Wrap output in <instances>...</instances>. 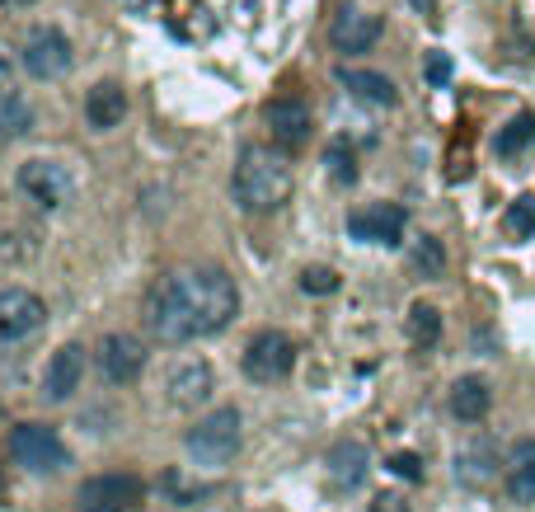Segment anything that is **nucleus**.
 <instances>
[{"label": "nucleus", "instance_id": "obj_22", "mask_svg": "<svg viewBox=\"0 0 535 512\" xmlns=\"http://www.w3.org/2000/svg\"><path fill=\"white\" fill-rule=\"evenodd\" d=\"M33 132V104L15 85H5L0 90V141H19Z\"/></svg>", "mask_w": 535, "mask_h": 512}, {"label": "nucleus", "instance_id": "obj_6", "mask_svg": "<svg viewBox=\"0 0 535 512\" xmlns=\"http://www.w3.org/2000/svg\"><path fill=\"white\" fill-rule=\"evenodd\" d=\"M245 376L249 381H259V386H277V381H287L291 372H296V343H291V334H282V329H263V334H254V339L245 343Z\"/></svg>", "mask_w": 535, "mask_h": 512}, {"label": "nucleus", "instance_id": "obj_27", "mask_svg": "<svg viewBox=\"0 0 535 512\" xmlns=\"http://www.w3.org/2000/svg\"><path fill=\"white\" fill-rule=\"evenodd\" d=\"M507 231L517 235V240L535 235V198H517L512 207H507Z\"/></svg>", "mask_w": 535, "mask_h": 512}, {"label": "nucleus", "instance_id": "obj_10", "mask_svg": "<svg viewBox=\"0 0 535 512\" xmlns=\"http://www.w3.org/2000/svg\"><path fill=\"white\" fill-rule=\"evenodd\" d=\"M263 127H268V137H273L282 151H301L310 141V132H315V113H310L306 99L287 94V99H273V104L263 109Z\"/></svg>", "mask_w": 535, "mask_h": 512}, {"label": "nucleus", "instance_id": "obj_28", "mask_svg": "<svg viewBox=\"0 0 535 512\" xmlns=\"http://www.w3.org/2000/svg\"><path fill=\"white\" fill-rule=\"evenodd\" d=\"M334 287H338L334 268H306V273H301V292H310V296H329Z\"/></svg>", "mask_w": 535, "mask_h": 512}, {"label": "nucleus", "instance_id": "obj_19", "mask_svg": "<svg viewBox=\"0 0 535 512\" xmlns=\"http://www.w3.org/2000/svg\"><path fill=\"white\" fill-rule=\"evenodd\" d=\"M85 118H90L94 132L118 127L127 118V90H123V85H113V80H99V85H90V94H85Z\"/></svg>", "mask_w": 535, "mask_h": 512}, {"label": "nucleus", "instance_id": "obj_3", "mask_svg": "<svg viewBox=\"0 0 535 512\" xmlns=\"http://www.w3.org/2000/svg\"><path fill=\"white\" fill-rule=\"evenodd\" d=\"M184 447H188V456H193V466H207V470L235 461L240 447H245V419H240V409H216V414L198 419L188 428Z\"/></svg>", "mask_w": 535, "mask_h": 512}, {"label": "nucleus", "instance_id": "obj_34", "mask_svg": "<svg viewBox=\"0 0 535 512\" xmlns=\"http://www.w3.org/2000/svg\"><path fill=\"white\" fill-rule=\"evenodd\" d=\"M5 5H24V0H5Z\"/></svg>", "mask_w": 535, "mask_h": 512}, {"label": "nucleus", "instance_id": "obj_2", "mask_svg": "<svg viewBox=\"0 0 535 512\" xmlns=\"http://www.w3.org/2000/svg\"><path fill=\"white\" fill-rule=\"evenodd\" d=\"M230 188H235V202H240L245 212H277V207L291 198V188H296L291 151H282L277 141L273 146H245Z\"/></svg>", "mask_w": 535, "mask_h": 512}, {"label": "nucleus", "instance_id": "obj_17", "mask_svg": "<svg viewBox=\"0 0 535 512\" xmlns=\"http://www.w3.org/2000/svg\"><path fill=\"white\" fill-rule=\"evenodd\" d=\"M324 466H329V484H334L338 494H352V489H357V484L367 480V447H362V442H334V447H329V461H324Z\"/></svg>", "mask_w": 535, "mask_h": 512}, {"label": "nucleus", "instance_id": "obj_13", "mask_svg": "<svg viewBox=\"0 0 535 512\" xmlns=\"http://www.w3.org/2000/svg\"><path fill=\"white\" fill-rule=\"evenodd\" d=\"M165 390H169V404H179V409H202V404L212 400L216 376L207 362H198V357H179L165 376Z\"/></svg>", "mask_w": 535, "mask_h": 512}, {"label": "nucleus", "instance_id": "obj_15", "mask_svg": "<svg viewBox=\"0 0 535 512\" xmlns=\"http://www.w3.org/2000/svg\"><path fill=\"white\" fill-rule=\"evenodd\" d=\"M80 376H85V348H80V343L57 348L52 362H47V372H43V400L47 404H66L80 390Z\"/></svg>", "mask_w": 535, "mask_h": 512}, {"label": "nucleus", "instance_id": "obj_24", "mask_svg": "<svg viewBox=\"0 0 535 512\" xmlns=\"http://www.w3.org/2000/svg\"><path fill=\"white\" fill-rule=\"evenodd\" d=\"M409 264H413V273L418 278H442L446 273V249H442V240H432V235H418L413 240V249H409Z\"/></svg>", "mask_w": 535, "mask_h": 512}, {"label": "nucleus", "instance_id": "obj_4", "mask_svg": "<svg viewBox=\"0 0 535 512\" xmlns=\"http://www.w3.org/2000/svg\"><path fill=\"white\" fill-rule=\"evenodd\" d=\"M5 447H10V456H15V466H24L29 475H57V470L71 466L66 442L52 433L47 423H19V428H10Z\"/></svg>", "mask_w": 535, "mask_h": 512}, {"label": "nucleus", "instance_id": "obj_16", "mask_svg": "<svg viewBox=\"0 0 535 512\" xmlns=\"http://www.w3.org/2000/svg\"><path fill=\"white\" fill-rule=\"evenodd\" d=\"M503 466L507 461L498 456V442H489V437H474V442H465V447L456 451V480L465 484V489H489Z\"/></svg>", "mask_w": 535, "mask_h": 512}, {"label": "nucleus", "instance_id": "obj_20", "mask_svg": "<svg viewBox=\"0 0 535 512\" xmlns=\"http://www.w3.org/2000/svg\"><path fill=\"white\" fill-rule=\"evenodd\" d=\"M338 85L352 94V99H362V104H376V109H390L399 99L395 80L381 76V71H357V66H343L338 71Z\"/></svg>", "mask_w": 535, "mask_h": 512}, {"label": "nucleus", "instance_id": "obj_11", "mask_svg": "<svg viewBox=\"0 0 535 512\" xmlns=\"http://www.w3.org/2000/svg\"><path fill=\"white\" fill-rule=\"evenodd\" d=\"M15 179H19V188L29 193V202H38L43 212H57V207L71 202V193H76L66 165H57V160H29V165H19Z\"/></svg>", "mask_w": 535, "mask_h": 512}, {"label": "nucleus", "instance_id": "obj_18", "mask_svg": "<svg viewBox=\"0 0 535 512\" xmlns=\"http://www.w3.org/2000/svg\"><path fill=\"white\" fill-rule=\"evenodd\" d=\"M503 489L512 503H535V437H526V442L507 451Z\"/></svg>", "mask_w": 535, "mask_h": 512}, {"label": "nucleus", "instance_id": "obj_33", "mask_svg": "<svg viewBox=\"0 0 535 512\" xmlns=\"http://www.w3.org/2000/svg\"><path fill=\"white\" fill-rule=\"evenodd\" d=\"M413 5H418V10H423V15H432V0H413Z\"/></svg>", "mask_w": 535, "mask_h": 512}, {"label": "nucleus", "instance_id": "obj_1", "mask_svg": "<svg viewBox=\"0 0 535 512\" xmlns=\"http://www.w3.org/2000/svg\"><path fill=\"white\" fill-rule=\"evenodd\" d=\"M235 315H240V292H235V278L221 268H169L141 301V325L165 348L212 339L230 329Z\"/></svg>", "mask_w": 535, "mask_h": 512}, {"label": "nucleus", "instance_id": "obj_8", "mask_svg": "<svg viewBox=\"0 0 535 512\" xmlns=\"http://www.w3.org/2000/svg\"><path fill=\"white\" fill-rule=\"evenodd\" d=\"M94 367L113 386H132L146 372V343L137 334H104L99 348H94Z\"/></svg>", "mask_w": 535, "mask_h": 512}, {"label": "nucleus", "instance_id": "obj_12", "mask_svg": "<svg viewBox=\"0 0 535 512\" xmlns=\"http://www.w3.org/2000/svg\"><path fill=\"white\" fill-rule=\"evenodd\" d=\"M404 226H409V217H404L399 202H371V207L348 217L352 240H371V245H385V249H395L404 240Z\"/></svg>", "mask_w": 535, "mask_h": 512}, {"label": "nucleus", "instance_id": "obj_32", "mask_svg": "<svg viewBox=\"0 0 535 512\" xmlns=\"http://www.w3.org/2000/svg\"><path fill=\"white\" fill-rule=\"evenodd\" d=\"M5 85H15V80H10V66L0 62V90H5Z\"/></svg>", "mask_w": 535, "mask_h": 512}, {"label": "nucleus", "instance_id": "obj_35", "mask_svg": "<svg viewBox=\"0 0 535 512\" xmlns=\"http://www.w3.org/2000/svg\"><path fill=\"white\" fill-rule=\"evenodd\" d=\"M0 484H5V480H0Z\"/></svg>", "mask_w": 535, "mask_h": 512}, {"label": "nucleus", "instance_id": "obj_7", "mask_svg": "<svg viewBox=\"0 0 535 512\" xmlns=\"http://www.w3.org/2000/svg\"><path fill=\"white\" fill-rule=\"evenodd\" d=\"M80 512H137L146 503V484L137 475L108 470V475H90L76 494Z\"/></svg>", "mask_w": 535, "mask_h": 512}, {"label": "nucleus", "instance_id": "obj_23", "mask_svg": "<svg viewBox=\"0 0 535 512\" xmlns=\"http://www.w3.org/2000/svg\"><path fill=\"white\" fill-rule=\"evenodd\" d=\"M409 343L418 353H428V348L442 343V311L437 306H428V301H413L409 306Z\"/></svg>", "mask_w": 535, "mask_h": 512}, {"label": "nucleus", "instance_id": "obj_31", "mask_svg": "<svg viewBox=\"0 0 535 512\" xmlns=\"http://www.w3.org/2000/svg\"><path fill=\"white\" fill-rule=\"evenodd\" d=\"M367 512H409V503H404L399 494H390V489H385V494L371 498V508H367Z\"/></svg>", "mask_w": 535, "mask_h": 512}, {"label": "nucleus", "instance_id": "obj_21", "mask_svg": "<svg viewBox=\"0 0 535 512\" xmlns=\"http://www.w3.org/2000/svg\"><path fill=\"white\" fill-rule=\"evenodd\" d=\"M489 404H493V390L484 376H460L456 386H451V414L460 423H479L489 414Z\"/></svg>", "mask_w": 535, "mask_h": 512}, {"label": "nucleus", "instance_id": "obj_5", "mask_svg": "<svg viewBox=\"0 0 535 512\" xmlns=\"http://www.w3.org/2000/svg\"><path fill=\"white\" fill-rule=\"evenodd\" d=\"M47 329V306L43 296L29 287H0V353L24 348Z\"/></svg>", "mask_w": 535, "mask_h": 512}, {"label": "nucleus", "instance_id": "obj_26", "mask_svg": "<svg viewBox=\"0 0 535 512\" xmlns=\"http://www.w3.org/2000/svg\"><path fill=\"white\" fill-rule=\"evenodd\" d=\"M324 165H329V174H334L338 184H357V156H352L348 141H334L329 156H324Z\"/></svg>", "mask_w": 535, "mask_h": 512}, {"label": "nucleus", "instance_id": "obj_30", "mask_svg": "<svg viewBox=\"0 0 535 512\" xmlns=\"http://www.w3.org/2000/svg\"><path fill=\"white\" fill-rule=\"evenodd\" d=\"M423 71H428V85L442 90L446 80H451V57H446V52H428V66H423Z\"/></svg>", "mask_w": 535, "mask_h": 512}, {"label": "nucleus", "instance_id": "obj_9", "mask_svg": "<svg viewBox=\"0 0 535 512\" xmlns=\"http://www.w3.org/2000/svg\"><path fill=\"white\" fill-rule=\"evenodd\" d=\"M19 62H24V71L38 80H57L71 71V43H66L62 29H52V24H43V29H29V38H24V47H19Z\"/></svg>", "mask_w": 535, "mask_h": 512}, {"label": "nucleus", "instance_id": "obj_25", "mask_svg": "<svg viewBox=\"0 0 535 512\" xmlns=\"http://www.w3.org/2000/svg\"><path fill=\"white\" fill-rule=\"evenodd\" d=\"M531 141H535V118H531V113H517V118L498 132V141H493V146H498V156H521Z\"/></svg>", "mask_w": 535, "mask_h": 512}, {"label": "nucleus", "instance_id": "obj_14", "mask_svg": "<svg viewBox=\"0 0 535 512\" xmlns=\"http://www.w3.org/2000/svg\"><path fill=\"white\" fill-rule=\"evenodd\" d=\"M376 38H381V15H371V10H362V5H343V10L334 15V24H329V43H334V52H348V57L371 52Z\"/></svg>", "mask_w": 535, "mask_h": 512}, {"label": "nucleus", "instance_id": "obj_29", "mask_svg": "<svg viewBox=\"0 0 535 512\" xmlns=\"http://www.w3.org/2000/svg\"><path fill=\"white\" fill-rule=\"evenodd\" d=\"M390 470H395L399 480H423V461H418L413 451H395V456H390Z\"/></svg>", "mask_w": 535, "mask_h": 512}]
</instances>
